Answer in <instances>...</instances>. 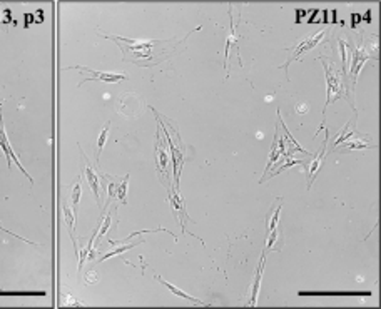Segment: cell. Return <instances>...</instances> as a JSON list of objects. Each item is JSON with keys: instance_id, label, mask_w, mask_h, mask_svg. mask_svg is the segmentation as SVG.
<instances>
[{"instance_id": "obj_20", "label": "cell", "mask_w": 381, "mask_h": 309, "mask_svg": "<svg viewBox=\"0 0 381 309\" xmlns=\"http://www.w3.org/2000/svg\"><path fill=\"white\" fill-rule=\"evenodd\" d=\"M127 187H129V174H126L121 182L117 186V194H116V199L121 201V204H127Z\"/></svg>"}, {"instance_id": "obj_10", "label": "cell", "mask_w": 381, "mask_h": 309, "mask_svg": "<svg viewBox=\"0 0 381 309\" xmlns=\"http://www.w3.org/2000/svg\"><path fill=\"white\" fill-rule=\"evenodd\" d=\"M351 141H344L341 142L334 151H339V152H351V151H366V149H375L376 144L370 137H365V136H360V132H356L350 137Z\"/></svg>"}, {"instance_id": "obj_25", "label": "cell", "mask_w": 381, "mask_h": 309, "mask_svg": "<svg viewBox=\"0 0 381 309\" xmlns=\"http://www.w3.org/2000/svg\"><path fill=\"white\" fill-rule=\"evenodd\" d=\"M348 127H350V122L344 124V129H343L341 132H339V136L336 137V141H334V144H333V151L336 149V147H338L339 144H341V142H344L346 139H350V137L353 136V134H355V132H348Z\"/></svg>"}, {"instance_id": "obj_5", "label": "cell", "mask_w": 381, "mask_h": 309, "mask_svg": "<svg viewBox=\"0 0 381 309\" xmlns=\"http://www.w3.org/2000/svg\"><path fill=\"white\" fill-rule=\"evenodd\" d=\"M154 114H155V117H157V121H159V115H157V112H155V110H154ZM159 126H160V129H162V136L167 139V146L171 147L172 174H174V187H177V189H179V177H181V169H182V165H184V160H186V155H184L186 149H184V146H182V142L176 147V144H174V141L171 139V134H169V132H167V129H166V124H164L162 121H159Z\"/></svg>"}, {"instance_id": "obj_7", "label": "cell", "mask_w": 381, "mask_h": 309, "mask_svg": "<svg viewBox=\"0 0 381 309\" xmlns=\"http://www.w3.org/2000/svg\"><path fill=\"white\" fill-rule=\"evenodd\" d=\"M167 192H169V196H167L169 204H171V207H172V211H174V218L177 219V223H179V226H181L182 232H187V234H191V236H194V237H196V234L189 232V231H187V228H186V223H192V219H191V216L187 214L184 197H182L181 194H179L177 187H174V186H172L171 189H169Z\"/></svg>"}, {"instance_id": "obj_2", "label": "cell", "mask_w": 381, "mask_h": 309, "mask_svg": "<svg viewBox=\"0 0 381 309\" xmlns=\"http://www.w3.org/2000/svg\"><path fill=\"white\" fill-rule=\"evenodd\" d=\"M318 59L323 62L324 74H326V104H324V110H323V119H326V107L338 99H348L350 104L355 107V104H353V90L348 89V85H346L348 79L343 76V72L338 71L336 66H334V62L328 64L326 57H323V55H319Z\"/></svg>"}, {"instance_id": "obj_24", "label": "cell", "mask_w": 381, "mask_h": 309, "mask_svg": "<svg viewBox=\"0 0 381 309\" xmlns=\"http://www.w3.org/2000/svg\"><path fill=\"white\" fill-rule=\"evenodd\" d=\"M279 236H281V232H279L278 228L273 229V231H269V232H268V239H266V241H268V242H266V249H274V247H276Z\"/></svg>"}, {"instance_id": "obj_6", "label": "cell", "mask_w": 381, "mask_h": 309, "mask_svg": "<svg viewBox=\"0 0 381 309\" xmlns=\"http://www.w3.org/2000/svg\"><path fill=\"white\" fill-rule=\"evenodd\" d=\"M370 59H375L378 61V55H376V50L371 52V49H368L366 45H360V47H355L351 50V66H348V71H350V80L351 82V89L355 90V84L358 80V76L361 72V67L365 66L366 61Z\"/></svg>"}, {"instance_id": "obj_3", "label": "cell", "mask_w": 381, "mask_h": 309, "mask_svg": "<svg viewBox=\"0 0 381 309\" xmlns=\"http://www.w3.org/2000/svg\"><path fill=\"white\" fill-rule=\"evenodd\" d=\"M155 170H157V176L160 179V182L167 187V191L172 187L171 182V157H169L167 152V144L162 139V134L157 131L155 134Z\"/></svg>"}, {"instance_id": "obj_21", "label": "cell", "mask_w": 381, "mask_h": 309, "mask_svg": "<svg viewBox=\"0 0 381 309\" xmlns=\"http://www.w3.org/2000/svg\"><path fill=\"white\" fill-rule=\"evenodd\" d=\"M109 129H111V122L105 124V126L102 127V131H100V134H99V139H97V152H95V162H99L100 154H102V149H104L105 141H107V136H109Z\"/></svg>"}, {"instance_id": "obj_11", "label": "cell", "mask_w": 381, "mask_h": 309, "mask_svg": "<svg viewBox=\"0 0 381 309\" xmlns=\"http://www.w3.org/2000/svg\"><path fill=\"white\" fill-rule=\"evenodd\" d=\"M0 147H2V151L5 152L7 165H8V167H10V165H12V160H13V162H15V164L20 167L22 172H24V176H27V179H29V181H30V184H34V179H32V177L29 176V174H27L25 167L20 164L19 157H17V155H15V152H13L12 146H10V142H8V139H7V134H5V129H3V122H2V112H0Z\"/></svg>"}, {"instance_id": "obj_14", "label": "cell", "mask_w": 381, "mask_h": 309, "mask_svg": "<svg viewBox=\"0 0 381 309\" xmlns=\"http://www.w3.org/2000/svg\"><path fill=\"white\" fill-rule=\"evenodd\" d=\"M264 264H266V252L263 251L261 259H259V264H258V271H256L254 283H252V288H251V298H249V301H247L249 306H256V304H258V296H259V289H261V278H263Z\"/></svg>"}, {"instance_id": "obj_4", "label": "cell", "mask_w": 381, "mask_h": 309, "mask_svg": "<svg viewBox=\"0 0 381 309\" xmlns=\"http://www.w3.org/2000/svg\"><path fill=\"white\" fill-rule=\"evenodd\" d=\"M326 34H328V29H321L319 32H316V34H313V35H309V37H305V39H301L300 42H298V45H295L293 49H288L289 52H291V55H289V59L286 62L283 64V69L286 71V79H289V74H288V67H289V64H291L293 61H298V59H301V55L303 54H306V52H309L311 49H314L316 45L318 44H321L324 40V37H326Z\"/></svg>"}, {"instance_id": "obj_18", "label": "cell", "mask_w": 381, "mask_h": 309, "mask_svg": "<svg viewBox=\"0 0 381 309\" xmlns=\"http://www.w3.org/2000/svg\"><path fill=\"white\" fill-rule=\"evenodd\" d=\"M142 241H139V242H134V244H127V242H121V244H117V247L114 249V251H111V252H107V254H104L102 257H99V262H102V261H105V259H111V257H114V256H121L122 252H126V251H131L132 247H136L137 244H141Z\"/></svg>"}, {"instance_id": "obj_26", "label": "cell", "mask_w": 381, "mask_h": 309, "mask_svg": "<svg viewBox=\"0 0 381 309\" xmlns=\"http://www.w3.org/2000/svg\"><path fill=\"white\" fill-rule=\"evenodd\" d=\"M87 284H92V283H97V274L94 273V271H89V274H87Z\"/></svg>"}, {"instance_id": "obj_22", "label": "cell", "mask_w": 381, "mask_h": 309, "mask_svg": "<svg viewBox=\"0 0 381 309\" xmlns=\"http://www.w3.org/2000/svg\"><path fill=\"white\" fill-rule=\"evenodd\" d=\"M80 196H82V186H80V179H77L74 187H72V196H71V201H72V211L77 214V207H79V201H80Z\"/></svg>"}, {"instance_id": "obj_16", "label": "cell", "mask_w": 381, "mask_h": 309, "mask_svg": "<svg viewBox=\"0 0 381 309\" xmlns=\"http://www.w3.org/2000/svg\"><path fill=\"white\" fill-rule=\"evenodd\" d=\"M64 219H66V223H67L69 234H71V239H72V242H74V247H76V252H77V241H76V234H74L76 212L72 211L67 204H64Z\"/></svg>"}, {"instance_id": "obj_1", "label": "cell", "mask_w": 381, "mask_h": 309, "mask_svg": "<svg viewBox=\"0 0 381 309\" xmlns=\"http://www.w3.org/2000/svg\"><path fill=\"white\" fill-rule=\"evenodd\" d=\"M203 29V25L194 27L191 32H187L184 37H179V39H169V40H134V39H126V37H119V35H109L102 34L105 39L116 42L122 50V61L124 62H131L137 67H155L159 64L169 61L172 55H176L179 52V49L186 44L187 37L192 32H197Z\"/></svg>"}, {"instance_id": "obj_13", "label": "cell", "mask_w": 381, "mask_h": 309, "mask_svg": "<svg viewBox=\"0 0 381 309\" xmlns=\"http://www.w3.org/2000/svg\"><path fill=\"white\" fill-rule=\"evenodd\" d=\"M237 49V54H239V45H237V32H236V25H234V15H232V5L229 3V32L226 35V49H224V69L228 71V59H229V50L231 47Z\"/></svg>"}, {"instance_id": "obj_12", "label": "cell", "mask_w": 381, "mask_h": 309, "mask_svg": "<svg viewBox=\"0 0 381 309\" xmlns=\"http://www.w3.org/2000/svg\"><path fill=\"white\" fill-rule=\"evenodd\" d=\"M80 154H82V157H84V160H85V170H84L85 179H87V182H89L90 189H92V192H94V196H95V201H97V204L100 206V177H99V172L92 167V164H90V160L85 157L84 152L80 151Z\"/></svg>"}, {"instance_id": "obj_15", "label": "cell", "mask_w": 381, "mask_h": 309, "mask_svg": "<svg viewBox=\"0 0 381 309\" xmlns=\"http://www.w3.org/2000/svg\"><path fill=\"white\" fill-rule=\"evenodd\" d=\"M155 279H157L160 284H164V286H166V288L169 289V291H171V293H174V294H176V296L182 298V299H187V301H189V303H192V304H201V306H206V303H204V301H201V299H196V298L189 296V294H187V293L181 291V289H179L177 286H174V284H171V283H167V281H164L162 278H160V276H157V274H155Z\"/></svg>"}, {"instance_id": "obj_19", "label": "cell", "mask_w": 381, "mask_h": 309, "mask_svg": "<svg viewBox=\"0 0 381 309\" xmlns=\"http://www.w3.org/2000/svg\"><path fill=\"white\" fill-rule=\"evenodd\" d=\"M111 224H112V214H107L104 218V221H102V224L99 226V229H97V234H95V239H94V246H99V242L102 241V237L107 234V231H109V228H111Z\"/></svg>"}, {"instance_id": "obj_17", "label": "cell", "mask_w": 381, "mask_h": 309, "mask_svg": "<svg viewBox=\"0 0 381 309\" xmlns=\"http://www.w3.org/2000/svg\"><path fill=\"white\" fill-rule=\"evenodd\" d=\"M281 207H283V202H279L278 207L273 206L269 211V218L266 219V226H268V232L273 229L279 228V212H281Z\"/></svg>"}, {"instance_id": "obj_23", "label": "cell", "mask_w": 381, "mask_h": 309, "mask_svg": "<svg viewBox=\"0 0 381 309\" xmlns=\"http://www.w3.org/2000/svg\"><path fill=\"white\" fill-rule=\"evenodd\" d=\"M300 296H313V294H321V296H324V294H348V296H370V291H365V293H361V291H341V293H324V291H321V293H311V291H300L298 293Z\"/></svg>"}, {"instance_id": "obj_8", "label": "cell", "mask_w": 381, "mask_h": 309, "mask_svg": "<svg viewBox=\"0 0 381 309\" xmlns=\"http://www.w3.org/2000/svg\"><path fill=\"white\" fill-rule=\"evenodd\" d=\"M67 69H74V71H80L89 74V77L84 80H80V85H84L85 82L89 80H102V82H109V84H114V82H122L126 80L127 77L124 74H114V72H99V71H92L90 67H82V66H76V67H67Z\"/></svg>"}, {"instance_id": "obj_9", "label": "cell", "mask_w": 381, "mask_h": 309, "mask_svg": "<svg viewBox=\"0 0 381 309\" xmlns=\"http://www.w3.org/2000/svg\"><path fill=\"white\" fill-rule=\"evenodd\" d=\"M328 139H329V132L326 131V137H324V142H323V147L319 149V152H316L311 159V162L306 165V176H307V189H311L313 186V181L314 177L318 176V172L321 170V165L324 162V157H326V147H328Z\"/></svg>"}]
</instances>
